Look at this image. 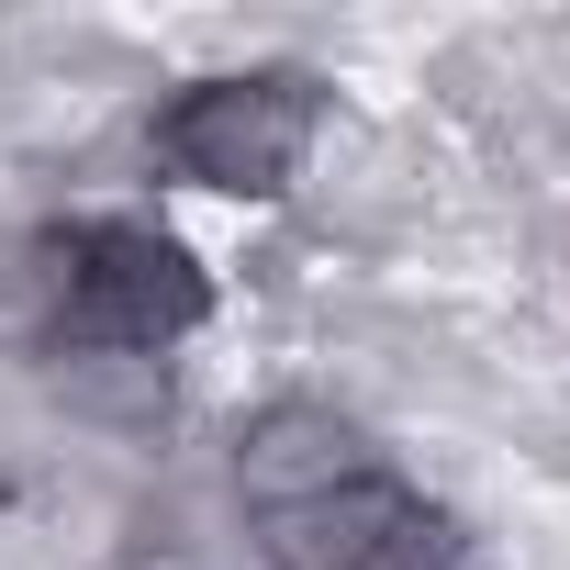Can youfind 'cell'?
I'll return each instance as SVG.
<instances>
[{
	"instance_id": "cell-4",
	"label": "cell",
	"mask_w": 570,
	"mask_h": 570,
	"mask_svg": "<svg viewBox=\"0 0 570 570\" xmlns=\"http://www.w3.org/2000/svg\"><path fill=\"white\" fill-rule=\"evenodd\" d=\"M358 470H381V459H370V436H358L336 403H268V414L235 436V492H246V514H279V503H303V492H336V481H358Z\"/></svg>"
},
{
	"instance_id": "cell-3",
	"label": "cell",
	"mask_w": 570,
	"mask_h": 570,
	"mask_svg": "<svg viewBox=\"0 0 570 570\" xmlns=\"http://www.w3.org/2000/svg\"><path fill=\"white\" fill-rule=\"evenodd\" d=\"M257 537H268L279 570H481L470 537H459V514H436L392 470H358L336 492L279 503V514H257Z\"/></svg>"
},
{
	"instance_id": "cell-2",
	"label": "cell",
	"mask_w": 570,
	"mask_h": 570,
	"mask_svg": "<svg viewBox=\"0 0 570 570\" xmlns=\"http://www.w3.org/2000/svg\"><path fill=\"white\" fill-rule=\"evenodd\" d=\"M314 135H325L314 68H235V79H202L157 112V157L202 190H235V202H279L303 179Z\"/></svg>"
},
{
	"instance_id": "cell-1",
	"label": "cell",
	"mask_w": 570,
	"mask_h": 570,
	"mask_svg": "<svg viewBox=\"0 0 570 570\" xmlns=\"http://www.w3.org/2000/svg\"><path fill=\"white\" fill-rule=\"evenodd\" d=\"M46 257H57L46 268V314H57L68 347H179L213 314L202 257L179 235H157V224L101 213V224H68Z\"/></svg>"
}]
</instances>
